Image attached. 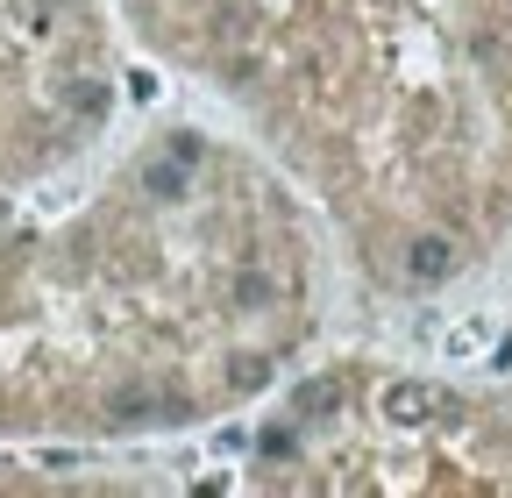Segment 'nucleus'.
Segmentation results:
<instances>
[{
  "label": "nucleus",
  "instance_id": "obj_4",
  "mask_svg": "<svg viewBox=\"0 0 512 498\" xmlns=\"http://www.w3.org/2000/svg\"><path fill=\"white\" fill-rule=\"evenodd\" d=\"M128 43L114 0H0V193H50L114 143Z\"/></svg>",
  "mask_w": 512,
  "mask_h": 498
},
{
  "label": "nucleus",
  "instance_id": "obj_1",
  "mask_svg": "<svg viewBox=\"0 0 512 498\" xmlns=\"http://www.w3.org/2000/svg\"><path fill=\"white\" fill-rule=\"evenodd\" d=\"M335 249L214 121H157L64 200L0 193V456L150 449L313 363Z\"/></svg>",
  "mask_w": 512,
  "mask_h": 498
},
{
  "label": "nucleus",
  "instance_id": "obj_5",
  "mask_svg": "<svg viewBox=\"0 0 512 498\" xmlns=\"http://www.w3.org/2000/svg\"><path fill=\"white\" fill-rule=\"evenodd\" d=\"M505 378H512V370H505Z\"/></svg>",
  "mask_w": 512,
  "mask_h": 498
},
{
  "label": "nucleus",
  "instance_id": "obj_3",
  "mask_svg": "<svg viewBox=\"0 0 512 498\" xmlns=\"http://www.w3.org/2000/svg\"><path fill=\"white\" fill-rule=\"evenodd\" d=\"M235 484L299 498H512V378H470L399 356L299 363L256 413Z\"/></svg>",
  "mask_w": 512,
  "mask_h": 498
},
{
  "label": "nucleus",
  "instance_id": "obj_2",
  "mask_svg": "<svg viewBox=\"0 0 512 498\" xmlns=\"http://www.w3.org/2000/svg\"><path fill=\"white\" fill-rule=\"evenodd\" d=\"M377 306H441L512 257V0H114Z\"/></svg>",
  "mask_w": 512,
  "mask_h": 498
}]
</instances>
